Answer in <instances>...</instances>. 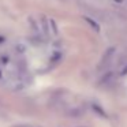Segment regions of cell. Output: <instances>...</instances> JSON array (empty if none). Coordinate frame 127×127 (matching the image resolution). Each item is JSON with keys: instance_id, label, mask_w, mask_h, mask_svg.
<instances>
[{"instance_id": "obj_5", "label": "cell", "mask_w": 127, "mask_h": 127, "mask_svg": "<svg viewBox=\"0 0 127 127\" xmlns=\"http://www.w3.org/2000/svg\"><path fill=\"white\" fill-rule=\"evenodd\" d=\"M4 40H6V38H4V36H1V34H0V45L4 42Z\"/></svg>"}, {"instance_id": "obj_3", "label": "cell", "mask_w": 127, "mask_h": 127, "mask_svg": "<svg viewBox=\"0 0 127 127\" xmlns=\"http://www.w3.org/2000/svg\"><path fill=\"white\" fill-rule=\"evenodd\" d=\"M119 74H120V75H126L127 74V64H126V66H123V70H120Z\"/></svg>"}, {"instance_id": "obj_2", "label": "cell", "mask_w": 127, "mask_h": 127, "mask_svg": "<svg viewBox=\"0 0 127 127\" xmlns=\"http://www.w3.org/2000/svg\"><path fill=\"white\" fill-rule=\"evenodd\" d=\"M113 79H115L113 72H108V74L104 75V77H102V79L100 81V85H109V83L113 82Z\"/></svg>"}, {"instance_id": "obj_1", "label": "cell", "mask_w": 127, "mask_h": 127, "mask_svg": "<svg viewBox=\"0 0 127 127\" xmlns=\"http://www.w3.org/2000/svg\"><path fill=\"white\" fill-rule=\"evenodd\" d=\"M115 53H116V48H115V47L108 48V49L105 51V53L102 55V58H101V60H100V63H98V70L107 68V67L109 66V63L112 62V59H113V56H115Z\"/></svg>"}, {"instance_id": "obj_4", "label": "cell", "mask_w": 127, "mask_h": 127, "mask_svg": "<svg viewBox=\"0 0 127 127\" xmlns=\"http://www.w3.org/2000/svg\"><path fill=\"white\" fill-rule=\"evenodd\" d=\"M14 127H37V126H33V124H18V126H14Z\"/></svg>"}]
</instances>
